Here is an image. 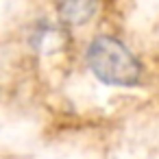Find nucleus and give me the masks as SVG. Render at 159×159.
<instances>
[{
	"label": "nucleus",
	"mask_w": 159,
	"mask_h": 159,
	"mask_svg": "<svg viewBox=\"0 0 159 159\" xmlns=\"http://www.w3.org/2000/svg\"><path fill=\"white\" fill-rule=\"evenodd\" d=\"M87 66L92 74L113 87H133L142 79V63L126 44L111 35H98L87 46Z\"/></svg>",
	"instance_id": "1"
},
{
	"label": "nucleus",
	"mask_w": 159,
	"mask_h": 159,
	"mask_svg": "<svg viewBox=\"0 0 159 159\" xmlns=\"http://www.w3.org/2000/svg\"><path fill=\"white\" fill-rule=\"evenodd\" d=\"M98 7H100V0H59L57 13L63 24L83 26L96 16Z\"/></svg>",
	"instance_id": "2"
}]
</instances>
